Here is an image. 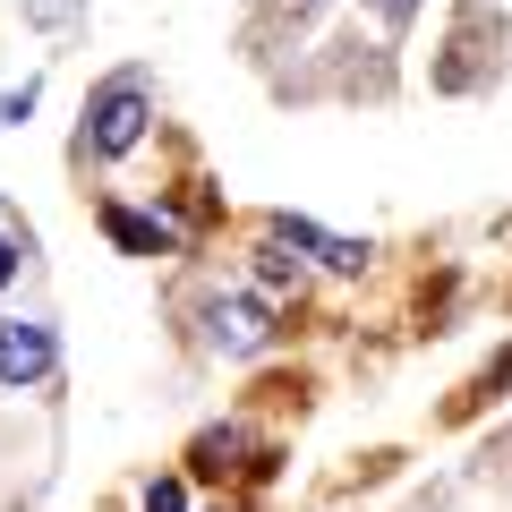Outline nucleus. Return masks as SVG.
<instances>
[{"instance_id": "1", "label": "nucleus", "mask_w": 512, "mask_h": 512, "mask_svg": "<svg viewBox=\"0 0 512 512\" xmlns=\"http://www.w3.org/2000/svg\"><path fill=\"white\" fill-rule=\"evenodd\" d=\"M146 120H154V94H146V77H137V69H120L111 86H94V103H86V146L103 154V163H120V154H137Z\"/></svg>"}, {"instance_id": "2", "label": "nucleus", "mask_w": 512, "mask_h": 512, "mask_svg": "<svg viewBox=\"0 0 512 512\" xmlns=\"http://www.w3.org/2000/svg\"><path fill=\"white\" fill-rule=\"evenodd\" d=\"M52 367H60L52 325H35V316H9L0 325V384H52Z\"/></svg>"}, {"instance_id": "3", "label": "nucleus", "mask_w": 512, "mask_h": 512, "mask_svg": "<svg viewBox=\"0 0 512 512\" xmlns=\"http://www.w3.org/2000/svg\"><path fill=\"white\" fill-rule=\"evenodd\" d=\"M274 239H282V248H308L325 274H359V265H367V239H333V231H316L308 214H282Z\"/></svg>"}, {"instance_id": "4", "label": "nucleus", "mask_w": 512, "mask_h": 512, "mask_svg": "<svg viewBox=\"0 0 512 512\" xmlns=\"http://www.w3.org/2000/svg\"><path fill=\"white\" fill-rule=\"evenodd\" d=\"M205 325H214V350H256L265 333H274V308H265V299H248V291H231V299H214V308H205Z\"/></svg>"}, {"instance_id": "5", "label": "nucleus", "mask_w": 512, "mask_h": 512, "mask_svg": "<svg viewBox=\"0 0 512 512\" xmlns=\"http://www.w3.org/2000/svg\"><path fill=\"white\" fill-rule=\"evenodd\" d=\"M103 231L120 239L128 256H163V248H171V222H154V214H128V205H103Z\"/></svg>"}, {"instance_id": "6", "label": "nucleus", "mask_w": 512, "mask_h": 512, "mask_svg": "<svg viewBox=\"0 0 512 512\" xmlns=\"http://www.w3.org/2000/svg\"><path fill=\"white\" fill-rule=\"evenodd\" d=\"M146 512H188V495H180V478H154V487H146Z\"/></svg>"}, {"instance_id": "7", "label": "nucleus", "mask_w": 512, "mask_h": 512, "mask_svg": "<svg viewBox=\"0 0 512 512\" xmlns=\"http://www.w3.org/2000/svg\"><path fill=\"white\" fill-rule=\"evenodd\" d=\"M35 94H43V86H18V94H0V128H18L26 111H35Z\"/></svg>"}, {"instance_id": "8", "label": "nucleus", "mask_w": 512, "mask_h": 512, "mask_svg": "<svg viewBox=\"0 0 512 512\" xmlns=\"http://www.w3.org/2000/svg\"><path fill=\"white\" fill-rule=\"evenodd\" d=\"M410 9H419V0H376V18L393 26V35H402V26H410Z\"/></svg>"}, {"instance_id": "9", "label": "nucleus", "mask_w": 512, "mask_h": 512, "mask_svg": "<svg viewBox=\"0 0 512 512\" xmlns=\"http://www.w3.org/2000/svg\"><path fill=\"white\" fill-rule=\"evenodd\" d=\"M18 265H26V256H18V239H0V282H18Z\"/></svg>"}]
</instances>
